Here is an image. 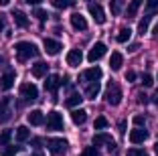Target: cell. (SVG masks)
<instances>
[{"label":"cell","mask_w":158,"mask_h":156,"mask_svg":"<svg viewBox=\"0 0 158 156\" xmlns=\"http://www.w3.org/2000/svg\"><path fill=\"white\" fill-rule=\"evenodd\" d=\"M14 53H16V57H19V61H28L31 57H37L39 55V49H37V45L35 43H31V41H20V43H16L14 45Z\"/></svg>","instance_id":"cell-1"},{"label":"cell","mask_w":158,"mask_h":156,"mask_svg":"<svg viewBox=\"0 0 158 156\" xmlns=\"http://www.w3.org/2000/svg\"><path fill=\"white\" fill-rule=\"evenodd\" d=\"M106 101L110 106H118L122 101V89L116 81H110L107 83V89H106Z\"/></svg>","instance_id":"cell-2"},{"label":"cell","mask_w":158,"mask_h":156,"mask_svg":"<svg viewBox=\"0 0 158 156\" xmlns=\"http://www.w3.org/2000/svg\"><path fill=\"white\" fill-rule=\"evenodd\" d=\"M47 148L51 150V154L59 156V154H63V152H67L69 142L63 140V138H49V140H47Z\"/></svg>","instance_id":"cell-3"},{"label":"cell","mask_w":158,"mask_h":156,"mask_svg":"<svg viewBox=\"0 0 158 156\" xmlns=\"http://www.w3.org/2000/svg\"><path fill=\"white\" fill-rule=\"evenodd\" d=\"M65 128L63 124V116L59 112H51V114L47 116V130H51V132H59V130Z\"/></svg>","instance_id":"cell-4"},{"label":"cell","mask_w":158,"mask_h":156,"mask_svg":"<svg viewBox=\"0 0 158 156\" xmlns=\"http://www.w3.org/2000/svg\"><path fill=\"white\" fill-rule=\"evenodd\" d=\"M20 97L27 101H37L39 99V89L35 83H23L20 85Z\"/></svg>","instance_id":"cell-5"},{"label":"cell","mask_w":158,"mask_h":156,"mask_svg":"<svg viewBox=\"0 0 158 156\" xmlns=\"http://www.w3.org/2000/svg\"><path fill=\"white\" fill-rule=\"evenodd\" d=\"M107 53V47L103 45V43H95V45L89 49V53H87V59L91 61V63H95V61H99L103 55Z\"/></svg>","instance_id":"cell-6"},{"label":"cell","mask_w":158,"mask_h":156,"mask_svg":"<svg viewBox=\"0 0 158 156\" xmlns=\"http://www.w3.org/2000/svg\"><path fill=\"white\" fill-rule=\"evenodd\" d=\"M63 83H67V77L61 79L59 75H49V77H47V81H45V89H47V91H51V93H55L57 89L63 85Z\"/></svg>","instance_id":"cell-7"},{"label":"cell","mask_w":158,"mask_h":156,"mask_svg":"<svg viewBox=\"0 0 158 156\" xmlns=\"http://www.w3.org/2000/svg\"><path fill=\"white\" fill-rule=\"evenodd\" d=\"M81 79L83 81H89V83H93V81H99L102 79V69L95 65V67H89V69H85L83 73H81Z\"/></svg>","instance_id":"cell-8"},{"label":"cell","mask_w":158,"mask_h":156,"mask_svg":"<svg viewBox=\"0 0 158 156\" xmlns=\"http://www.w3.org/2000/svg\"><path fill=\"white\" fill-rule=\"evenodd\" d=\"M43 47H45L47 55H53V57L59 55L61 49H63V47H61V43L55 41V39H45V41H43Z\"/></svg>","instance_id":"cell-9"},{"label":"cell","mask_w":158,"mask_h":156,"mask_svg":"<svg viewBox=\"0 0 158 156\" xmlns=\"http://www.w3.org/2000/svg\"><path fill=\"white\" fill-rule=\"evenodd\" d=\"M81 61H83V53L79 49H71L69 53H67V65H69V67H79Z\"/></svg>","instance_id":"cell-10"},{"label":"cell","mask_w":158,"mask_h":156,"mask_svg":"<svg viewBox=\"0 0 158 156\" xmlns=\"http://www.w3.org/2000/svg\"><path fill=\"white\" fill-rule=\"evenodd\" d=\"M89 14L93 16V20H95L98 24L106 23V12H103V8L99 4H89Z\"/></svg>","instance_id":"cell-11"},{"label":"cell","mask_w":158,"mask_h":156,"mask_svg":"<svg viewBox=\"0 0 158 156\" xmlns=\"http://www.w3.org/2000/svg\"><path fill=\"white\" fill-rule=\"evenodd\" d=\"M27 122L31 126H41V124H45V116H43L41 110H33L27 114Z\"/></svg>","instance_id":"cell-12"},{"label":"cell","mask_w":158,"mask_h":156,"mask_svg":"<svg viewBox=\"0 0 158 156\" xmlns=\"http://www.w3.org/2000/svg\"><path fill=\"white\" fill-rule=\"evenodd\" d=\"M14 79H16L14 71H8V73H4L2 77H0V89H4V91L12 89V85H14Z\"/></svg>","instance_id":"cell-13"},{"label":"cell","mask_w":158,"mask_h":156,"mask_svg":"<svg viewBox=\"0 0 158 156\" xmlns=\"http://www.w3.org/2000/svg\"><path fill=\"white\" fill-rule=\"evenodd\" d=\"M146 138H148V132H146L144 128H136V130L130 132V142L132 144H142Z\"/></svg>","instance_id":"cell-14"},{"label":"cell","mask_w":158,"mask_h":156,"mask_svg":"<svg viewBox=\"0 0 158 156\" xmlns=\"http://www.w3.org/2000/svg\"><path fill=\"white\" fill-rule=\"evenodd\" d=\"M71 27H73L75 31H85V28H87V20H85V16L75 12V14H71Z\"/></svg>","instance_id":"cell-15"},{"label":"cell","mask_w":158,"mask_h":156,"mask_svg":"<svg viewBox=\"0 0 158 156\" xmlns=\"http://www.w3.org/2000/svg\"><path fill=\"white\" fill-rule=\"evenodd\" d=\"M47 71H49V65L43 63V61H39V63H35L33 67H31V73H33V77H45Z\"/></svg>","instance_id":"cell-16"},{"label":"cell","mask_w":158,"mask_h":156,"mask_svg":"<svg viewBox=\"0 0 158 156\" xmlns=\"http://www.w3.org/2000/svg\"><path fill=\"white\" fill-rule=\"evenodd\" d=\"M71 120H73V124H77V126H81V124H85V120H87V112L85 110H73L71 112Z\"/></svg>","instance_id":"cell-17"},{"label":"cell","mask_w":158,"mask_h":156,"mask_svg":"<svg viewBox=\"0 0 158 156\" xmlns=\"http://www.w3.org/2000/svg\"><path fill=\"white\" fill-rule=\"evenodd\" d=\"M14 24L16 27H20V28H27L28 27V19H27V14L23 12V10H14Z\"/></svg>","instance_id":"cell-18"},{"label":"cell","mask_w":158,"mask_h":156,"mask_svg":"<svg viewBox=\"0 0 158 156\" xmlns=\"http://www.w3.org/2000/svg\"><path fill=\"white\" fill-rule=\"evenodd\" d=\"M122 63H124V57H122V53H112V57H110V67L114 69V71H120L122 69Z\"/></svg>","instance_id":"cell-19"},{"label":"cell","mask_w":158,"mask_h":156,"mask_svg":"<svg viewBox=\"0 0 158 156\" xmlns=\"http://www.w3.org/2000/svg\"><path fill=\"white\" fill-rule=\"evenodd\" d=\"M140 6H142V0H130V4H128V8H126V16H128V19L136 16V12L140 10Z\"/></svg>","instance_id":"cell-20"},{"label":"cell","mask_w":158,"mask_h":156,"mask_svg":"<svg viewBox=\"0 0 158 156\" xmlns=\"http://www.w3.org/2000/svg\"><path fill=\"white\" fill-rule=\"evenodd\" d=\"M85 95L89 97V99H95V97L99 95V81H93L87 85V89H85Z\"/></svg>","instance_id":"cell-21"},{"label":"cell","mask_w":158,"mask_h":156,"mask_svg":"<svg viewBox=\"0 0 158 156\" xmlns=\"http://www.w3.org/2000/svg\"><path fill=\"white\" fill-rule=\"evenodd\" d=\"M75 4V0H51V6L57 10H65V8H71Z\"/></svg>","instance_id":"cell-22"},{"label":"cell","mask_w":158,"mask_h":156,"mask_svg":"<svg viewBox=\"0 0 158 156\" xmlns=\"http://www.w3.org/2000/svg\"><path fill=\"white\" fill-rule=\"evenodd\" d=\"M20 148H23V146H12V144H6V146L0 148V154H2V156H16L20 152Z\"/></svg>","instance_id":"cell-23"},{"label":"cell","mask_w":158,"mask_h":156,"mask_svg":"<svg viewBox=\"0 0 158 156\" xmlns=\"http://www.w3.org/2000/svg\"><path fill=\"white\" fill-rule=\"evenodd\" d=\"M114 140H112V136H107V134H95L93 136V146H99V144H112Z\"/></svg>","instance_id":"cell-24"},{"label":"cell","mask_w":158,"mask_h":156,"mask_svg":"<svg viewBox=\"0 0 158 156\" xmlns=\"http://www.w3.org/2000/svg\"><path fill=\"white\" fill-rule=\"evenodd\" d=\"M81 101H83V97L79 95V93H71V95L65 99V106H67V108H77Z\"/></svg>","instance_id":"cell-25"},{"label":"cell","mask_w":158,"mask_h":156,"mask_svg":"<svg viewBox=\"0 0 158 156\" xmlns=\"http://www.w3.org/2000/svg\"><path fill=\"white\" fill-rule=\"evenodd\" d=\"M28 138H31V130H28L27 126H19V128H16V140H19V142H24Z\"/></svg>","instance_id":"cell-26"},{"label":"cell","mask_w":158,"mask_h":156,"mask_svg":"<svg viewBox=\"0 0 158 156\" xmlns=\"http://www.w3.org/2000/svg\"><path fill=\"white\" fill-rule=\"evenodd\" d=\"M130 37H132V28H128V27H124V28H120V32H118V43H128L130 41Z\"/></svg>","instance_id":"cell-27"},{"label":"cell","mask_w":158,"mask_h":156,"mask_svg":"<svg viewBox=\"0 0 158 156\" xmlns=\"http://www.w3.org/2000/svg\"><path fill=\"white\" fill-rule=\"evenodd\" d=\"M124 4H126V0H110V10H112V14H120L122 12V8H124Z\"/></svg>","instance_id":"cell-28"},{"label":"cell","mask_w":158,"mask_h":156,"mask_svg":"<svg viewBox=\"0 0 158 156\" xmlns=\"http://www.w3.org/2000/svg\"><path fill=\"white\" fill-rule=\"evenodd\" d=\"M107 118H103V116H99V118H95V122H93V128L95 130H106L107 128Z\"/></svg>","instance_id":"cell-29"},{"label":"cell","mask_w":158,"mask_h":156,"mask_svg":"<svg viewBox=\"0 0 158 156\" xmlns=\"http://www.w3.org/2000/svg\"><path fill=\"white\" fill-rule=\"evenodd\" d=\"M10 138H12V132H10V130H2V132H0V148L6 146V144L10 142Z\"/></svg>","instance_id":"cell-30"},{"label":"cell","mask_w":158,"mask_h":156,"mask_svg":"<svg viewBox=\"0 0 158 156\" xmlns=\"http://www.w3.org/2000/svg\"><path fill=\"white\" fill-rule=\"evenodd\" d=\"M148 24H150V16H144V19L140 20V24H138V32L140 35H144V32L148 31Z\"/></svg>","instance_id":"cell-31"},{"label":"cell","mask_w":158,"mask_h":156,"mask_svg":"<svg viewBox=\"0 0 158 156\" xmlns=\"http://www.w3.org/2000/svg\"><path fill=\"white\" fill-rule=\"evenodd\" d=\"M79 156H99V152H98V146H87L83 152Z\"/></svg>","instance_id":"cell-32"},{"label":"cell","mask_w":158,"mask_h":156,"mask_svg":"<svg viewBox=\"0 0 158 156\" xmlns=\"http://www.w3.org/2000/svg\"><path fill=\"white\" fill-rule=\"evenodd\" d=\"M126 156H148V152L142 150V148H130Z\"/></svg>","instance_id":"cell-33"},{"label":"cell","mask_w":158,"mask_h":156,"mask_svg":"<svg viewBox=\"0 0 158 156\" xmlns=\"http://www.w3.org/2000/svg\"><path fill=\"white\" fill-rule=\"evenodd\" d=\"M142 85H144V87H152V85H154V79H152V75H150V73L142 75Z\"/></svg>","instance_id":"cell-34"},{"label":"cell","mask_w":158,"mask_h":156,"mask_svg":"<svg viewBox=\"0 0 158 156\" xmlns=\"http://www.w3.org/2000/svg\"><path fill=\"white\" fill-rule=\"evenodd\" d=\"M134 124L138 126V128H142V126L146 124V118H144V116H140V114H138V116H134Z\"/></svg>","instance_id":"cell-35"},{"label":"cell","mask_w":158,"mask_h":156,"mask_svg":"<svg viewBox=\"0 0 158 156\" xmlns=\"http://www.w3.org/2000/svg\"><path fill=\"white\" fill-rule=\"evenodd\" d=\"M35 16H37V19H39V20H45V19H47V16H49V14H47V12H45V10H41V8H37V10H35Z\"/></svg>","instance_id":"cell-36"},{"label":"cell","mask_w":158,"mask_h":156,"mask_svg":"<svg viewBox=\"0 0 158 156\" xmlns=\"http://www.w3.org/2000/svg\"><path fill=\"white\" fill-rule=\"evenodd\" d=\"M8 103H10V99H8V97H4V99L0 101V114H4V110L8 108Z\"/></svg>","instance_id":"cell-37"},{"label":"cell","mask_w":158,"mask_h":156,"mask_svg":"<svg viewBox=\"0 0 158 156\" xmlns=\"http://www.w3.org/2000/svg\"><path fill=\"white\" fill-rule=\"evenodd\" d=\"M126 81H128V83L136 81V73H134V71H128V73H126Z\"/></svg>","instance_id":"cell-38"},{"label":"cell","mask_w":158,"mask_h":156,"mask_svg":"<svg viewBox=\"0 0 158 156\" xmlns=\"http://www.w3.org/2000/svg\"><path fill=\"white\" fill-rule=\"evenodd\" d=\"M138 101H140V103H144V106H146V103H148V95H146V93H142V91H140V93H138Z\"/></svg>","instance_id":"cell-39"},{"label":"cell","mask_w":158,"mask_h":156,"mask_svg":"<svg viewBox=\"0 0 158 156\" xmlns=\"http://www.w3.org/2000/svg\"><path fill=\"white\" fill-rule=\"evenodd\" d=\"M156 6H158V0H148V8L150 10H154Z\"/></svg>","instance_id":"cell-40"},{"label":"cell","mask_w":158,"mask_h":156,"mask_svg":"<svg viewBox=\"0 0 158 156\" xmlns=\"http://www.w3.org/2000/svg\"><path fill=\"white\" fill-rule=\"evenodd\" d=\"M118 128H120V134H126V120H122Z\"/></svg>","instance_id":"cell-41"},{"label":"cell","mask_w":158,"mask_h":156,"mask_svg":"<svg viewBox=\"0 0 158 156\" xmlns=\"http://www.w3.org/2000/svg\"><path fill=\"white\" fill-rule=\"evenodd\" d=\"M24 2H27V4H33V6H37V4H41L43 0H24Z\"/></svg>","instance_id":"cell-42"},{"label":"cell","mask_w":158,"mask_h":156,"mask_svg":"<svg viewBox=\"0 0 158 156\" xmlns=\"http://www.w3.org/2000/svg\"><path fill=\"white\" fill-rule=\"evenodd\" d=\"M41 142H43L41 138H33V144H35V148H39V146H41Z\"/></svg>","instance_id":"cell-43"},{"label":"cell","mask_w":158,"mask_h":156,"mask_svg":"<svg viewBox=\"0 0 158 156\" xmlns=\"http://www.w3.org/2000/svg\"><path fill=\"white\" fill-rule=\"evenodd\" d=\"M2 28H4V14H0V32H2Z\"/></svg>","instance_id":"cell-44"},{"label":"cell","mask_w":158,"mask_h":156,"mask_svg":"<svg viewBox=\"0 0 158 156\" xmlns=\"http://www.w3.org/2000/svg\"><path fill=\"white\" fill-rule=\"evenodd\" d=\"M138 49H140L138 45H130V49H128V51H130V53H134V51H138Z\"/></svg>","instance_id":"cell-45"},{"label":"cell","mask_w":158,"mask_h":156,"mask_svg":"<svg viewBox=\"0 0 158 156\" xmlns=\"http://www.w3.org/2000/svg\"><path fill=\"white\" fill-rule=\"evenodd\" d=\"M10 4V0H0V6H8Z\"/></svg>","instance_id":"cell-46"},{"label":"cell","mask_w":158,"mask_h":156,"mask_svg":"<svg viewBox=\"0 0 158 156\" xmlns=\"http://www.w3.org/2000/svg\"><path fill=\"white\" fill-rule=\"evenodd\" d=\"M154 152H156V156H158V142L154 144Z\"/></svg>","instance_id":"cell-47"},{"label":"cell","mask_w":158,"mask_h":156,"mask_svg":"<svg viewBox=\"0 0 158 156\" xmlns=\"http://www.w3.org/2000/svg\"><path fill=\"white\" fill-rule=\"evenodd\" d=\"M154 35H156V37H158V24H156V27H154Z\"/></svg>","instance_id":"cell-48"},{"label":"cell","mask_w":158,"mask_h":156,"mask_svg":"<svg viewBox=\"0 0 158 156\" xmlns=\"http://www.w3.org/2000/svg\"><path fill=\"white\" fill-rule=\"evenodd\" d=\"M33 156H43V154H41V152H37V154H33Z\"/></svg>","instance_id":"cell-49"},{"label":"cell","mask_w":158,"mask_h":156,"mask_svg":"<svg viewBox=\"0 0 158 156\" xmlns=\"http://www.w3.org/2000/svg\"><path fill=\"white\" fill-rule=\"evenodd\" d=\"M154 101H156V103H158V95H156V99H154Z\"/></svg>","instance_id":"cell-50"}]
</instances>
